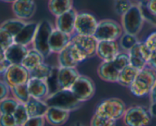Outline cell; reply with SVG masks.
I'll list each match as a JSON object with an SVG mask.
<instances>
[{
	"instance_id": "1",
	"label": "cell",
	"mask_w": 156,
	"mask_h": 126,
	"mask_svg": "<svg viewBox=\"0 0 156 126\" xmlns=\"http://www.w3.org/2000/svg\"><path fill=\"white\" fill-rule=\"evenodd\" d=\"M156 83V72L149 67L140 70L129 87L131 93L139 98L149 96Z\"/></svg>"
},
{
	"instance_id": "2",
	"label": "cell",
	"mask_w": 156,
	"mask_h": 126,
	"mask_svg": "<svg viewBox=\"0 0 156 126\" xmlns=\"http://www.w3.org/2000/svg\"><path fill=\"white\" fill-rule=\"evenodd\" d=\"M44 101L49 107H56L70 113L79 109L82 104L70 90H58L49 95Z\"/></svg>"
},
{
	"instance_id": "3",
	"label": "cell",
	"mask_w": 156,
	"mask_h": 126,
	"mask_svg": "<svg viewBox=\"0 0 156 126\" xmlns=\"http://www.w3.org/2000/svg\"><path fill=\"white\" fill-rule=\"evenodd\" d=\"M126 109L125 102L120 98H108L98 104L94 114L118 121L123 119Z\"/></svg>"
},
{
	"instance_id": "4",
	"label": "cell",
	"mask_w": 156,
	"mask_h": 126,
	"mask_svg": "<svg viewBox=\"0 0 156 126\" xmlns=\"http://www.w3.org/2000/svg\"><path fill=\"white\" fill-rule=\"evenodd\" d=\"M53 29L54 26L48 20L40 21L34 39L31 44L32 48L41 53L45 59L52 54L49 46V40Z\"/></svg>"
},
{
	"instance_id": "5",
	"label": "cell",
	"mask_w": 156,
	"mask_h": 126,
	"mask_svg": "<svg viewBox=\"0 0 156 126\" xmlns=\"http://www.w3.org/2000/svg\"><path fill=\"white\" fill-rule=\"evenodd\" d=\"M123 33L120 23L114 19L105 18L98 21L94 37L98 41H118Z\"/></svg>"
},
{
	"instance_id": "6",
	"label": "cell",
	"mask_w": 156,
	"mask_h": 126,
	"mask_svg": "<svg viewBox=\"0 0 156 126\" xmlns=\"http://www.w3.org/2000/svg\"><path fill=\"white\" fill-rule=\"evenodd\" d=\"M145 22L138 3L134 4L126 13L121 16V25L123 32L135 36L141 32Z\"/></svg>"
},
{
	"instance_id": "7",
	"label": "cell",
	"mask_w": 156,
	"mask_h": 126,
	"mask_svg": "<svg viewBox=\"0 0 156 126\" xmlns=\"http://www.w3.org/2000/svg\"><path fill=\"white\" fill-rule=\"evenodd\" d=\"M152 118L149 109L143 106H132L126 109L122 120L125 126H148Z\"/></svg>"
},
{
	"instance_id": "8",
	"label": "cell",
	"mask_w": 156,
	"mask_h": 126,
	"mask_svg": "<svg viewBox=\"0 0 156 126\" xmlns=\"http://www.w3.org/2000/svg\"><path fill=\"white\" fill-rule=\"evenodd\" d=\"M70 90L74 96L83 103L90 100L94 96L96 86L91 77L81 74Z\"/></svg>"
},
{
	"instance_id": "9",
	"label": "cell",
	"mask_w": 156,
	"mask_h": 126,
	"mask_svg": "<svg viewBox=\"0 0 156 126\" xmlns=\"http://www.w3.org/2000/svg\"><path fill=\"white\" fill-rule=\"evenodd\" d=\"M98 21L94 15L88 12H78L75 24L74 35L94 36Z\"/></svg>"
},
{
	"instance_id": "10",
	"label": "cell",
	"mask_w": 156,
	"mask_h": 126,
	"mask_svg": "<svg viewBox=\"0 0 156 126\" xmlns=\"http://www.w3.org/2000/svg\"><path fill=\"white\" fill-rule=\"evenodd\" d=\"M30 77V72L21 64H11L3 74V80L10 88L26 84Z\"/></svg>"
},
{
	"instance_id": "11",
	"label": "cell",
	"mask_w": 156,
	"mask_h": 126,
	"mask_svg": "<svg viewBox=\"0 0 156 126\" xmlns=\"http://www.w3.org/2000/svg\"><path fill=\"white\" fill-rule=\"evenodd\" d=\"M71 43L80 50L87 60L96 56L98 41L94 36L73 35Z\"/></svg>"
},
{
	"instance_id": "12",
	"label": "cell",
	"mask_w": 156,
	"mask_h": 126,
	"mask_svg": "<svg viewBox=\"0 0 156 126\" xmlns=\"http://www.w3.org/2000/svg\"><path fill=\"white\" fill-rule=\"evenodd\" d=\"M12 10L15 18L27 21L36 13L37 5L35 0H15L12 3Z\"/></svg>"
},
{
	"instance_id": "13",
	"label": "cell",
	"mask_w": 156,
	"mask_h": 126,
	"mask_svg": "<svg viewBox=\"0 0 156 126\" xmlns=\"http://www.w3.org/2000/svg\"><path fill=\"white\" fill-rule=\"evenodd\" d=\"M77 14L76 9L73 8L71 10L56 17L54 28L67 35H73L75 33V24Z\"/></svg>"
},
{
	"instance_id": "14",
	"label": "cell",
	"mask_w": 156,
	"mask_h": 126,
	"mask_svg": "<svg viewBox=\"0 0 156 126\" xmlns=\"http://www.w3.org/2000/svg\"><path fill=\"white\" fill-rule=\"evenodd\" d=\"M120 52L118 41H98L96 56L102 61H111Z\"/></svg>"
},
{
	"instance_id": "15",
	"label": "cell",
	"mask_w": 156,
	"mask_h": 126,
	"mask_svg": "<svg viewBox=\"0 0 156 126\" xmlns=\"http://www.w3.org/2000/svg\"><path fill=\"white\" fill-rule=\"evenodd\" d=\"M73 35H67L54 28L50 35L49 46L52 54H59L70 44Z\"/></svg>"
},
{
	"instance_id": "16",
	"label": "cell",
	"mask_w": 156,
	"mask_h": 126,
	"mask_svg": "<svg viewBox=\"0 0 156 126\" xmlns=\"http://www.w3.org/2000/svg\"><path fill=\"white\" fill-rule=\"evenodd\" d=\"M80 75L76 67H59L58 84L59 90H70Z\"/></svg>"
},
{
	"instance_id": "17",
	"label": "cell",
	"mask_w": 156,
	"mask_h": 126,
	"mask_svg": "<svg viewBox=\"0 0 156 126\" xmlns=\"http://www.w3.org/2000/svg\"><path fill=\"white\" fill-rule=\"evenodd\" d=\"M27 86L31 98L44 100L50 94L47 82L42 80L30 77Z\"/></svg>"
},
{
	"instance_id": "18",
	"label": "cell",
	"mask_w": 156,
	"mask_h": 126,
	"mask_svg": "<svg viewBox=\"0 0 156 126\" xmlns=\"http://www.w3.org/2000/svg\"><path fill=\"white\" fill-rule=\"evenodd\" d=\"M37 26L38 22L27 21L25 25L15 37V43L26 46V47H28L30 44H32L35 35H36Z\"/></svg>"
},
{
	"instance_id": "19",
	"label": "cell",
	"mask_w": 156,
	"mask_h": 126,
	"mask_svg": "<svg viewBox=\"0 0 156 126\" xmlns=\"http://www.w3.org/2000/svg\"><path fill=\"white\" fill-rule=\"evenodd\" d=\"M97 73L100 79L105 82L117 83L120 71L114 64L113 61H102L99 64Z\"/></svg>"
},
{
	"instance_id": "20",
	"label": "cell",
	"mask_w": 156,
	"mask_h": 126,
	"mask_svg": "<svg viewBox=\"0 0 156 126\" xmlns=\"http://www.w3.org/2000/svg\"><path fill=\"white\" fill-rule=\"evenodd\" d=\"M28 50V47L14 43L5 50V57L11 64H21Z\"/></svg>"
},
{
	"instance_id": "21",
	"label": "cell",
	"mask_w": 156,
	"mask_h": 126,
	"mask_svg": "<svg viewBox=\"0 0 156 126\" xmlns=\"http://www.w3.org/2000/svg\"><path fill=\"white\" fill-rule=\"evenodd\" d=\"M70 116V112L56 107H49L45 119L53 126H62L66 123Z\"/></svg>"
},
{
	"instance_id": "22",
	"label": "cell",
	"mask_w": 156,
	"mask_h": 126,
	"mask_svg": "<svg viewBox=\"0 0 156 126\" xmlns=\"http://www.w3.org/2000/svg\"><path fill=\"white\" fill-rule=\"evenodd\" d=\"M30 118L45 117L49 106L44 100L30 98L28 102L24 104Z\"/></svg>"
},
{
	"instance_id": "23",
	"label": "cell",
	"mask_w": 156,
	"mask_h": 126,
	"mask_svg": "<svg viewBox=\"0 0 156 126\" xmlns=\"http://www.w3.org/2000/svg\"><path fill=\"white\" fill-rule=\"evenodd\" d=\"M138 5L141 9L145 21L156 26V0L139 1Z\"/></svg>"
},
{
	"instance_id": "24",
	"label": "cell",
	"mask_w": 156,
	"mask_h": 126,
	"mask_svg": "<svg viewBox=\"0 0 156 126\" xmlns=\"http://www.w3.org/2000/svg\"><path fill=\"white\" fill-rule=\"evenodd\" d=\"M44 57L34 48L29 49L21 65L25 67L29 72L32 71L39 65L44 62Z\"/></svg>"
},
{
	"instance_id": "25",
	"label": "cell",
	"mask_w": 156,
	"mask_h": 126,
	"mask_svg": "<svg viewBox=\"0 0 156 126\" xmlns=\"http://www.w3.org/2000/svg\"><path fill=\"white\" fill-rule=\"evenodd\" d=\"M129 57V63L130 65L136 68L137 70H141L148 67V62L145 59L140 49V41L128 52Z\"/></svg>"
},
{
	"instance_id": "26",
	"label": "cell",
	"mask_w": 156,
	"mask_h": 126,
	"mask_svg": "<svg viewBox=\"0 0 156 126\" xmlns=\"http://www.w3.org/2000/svg\"><path fill=\"white\" fill-rule=\"evenodd\" d=\"M48 9L55 17L73 9V0H49Z\"/></svg>"
},
{
	"instance_id": "27",
	"label": "cell",
	"mask_w": 156,
	"mask_h": 126,
	"mask_svg": "<svg viewBox=\"0 0 156 126\" xmlns=\"http://www.w3.org/2000/svg\"><path fill=\"white\" fill-rule=\"evenodd\" d=\"M57 55L58 67H59L73 68V67H76L79 64L72 51L70 44Z\"/></svg>"
},
{
	"instance_id": "28",
	"label": "cell",
	"mask_w": 156,
	"mask_h": 126,
	"mask_svg": "<svg viewBox=\"0 0 156 126\" xmlns=\"http://www.w3.org/2000/svg\"><path fill=\"white\" fill-rule=\"evenodd\" d=\"M139 72H140V70L129 64V66L125 67L120 72L117 83H119L122 87L129 88L135 80Z\"/></svg>"
},
{
	"instance_id": "29",
	"label": "cell",
	"mask_w": 156,
	"mask_h": 126,
	"mask_svg": "<svg viewBox=\"0 0 156 126\" xmlns=\"http://www.w3.org/2000/svg\"><path fill=\"white\" fill-rule=\"evenodd\" d=\"M26 23H27V21H23L19 18H10V19L3 21L0 24V27L9 32L15 38L19 33L20 31L23 28V27L25 25Z\"/></svg>"
},
{
	"instance_id": "30",
	"label": "cell",
	"mask_w": 156,
	"mask_h": 126,
	"mask_svg": "<svg viewBox=\"0 0 156 126\" xmlns=\"http://www.w3.org/2000/svg\"><path fill=\"white\" fill-rule=\"evenodd\" d=\"M11 93H12L13 97L19 103L21 104H26L31 98L30 93H29L27 83L12 87L11 88Z\"/></svg>"
},
{
	"instance_id": "31",
	"label": "cell",
	"mask_w": 156,
	"mask_h": 126,
	"mask_svg": "<svg viewBox=\"0 0 156 126\" xmlns=\"http://www.w3.org/2000/svg\"><path fill=\"white\" fill-rule=\"evenodd\" d=\"M53 67H52V66L44 62L41 65H39L36 68L34 69L32 71L30 72V77H34L37 78V79L47 81V80L48 79L49 76L51 74Z\"/></svg>"
},
{
	"instance_id": "32",
	"label": "cell",
	"mask_w": 156,
	"mask_h": 126,
	"mask_svg": "<svg viewBox=\"0 0 156 126\" xmlns=\"http://www.w3.org/2000/svg\"><path fill=\"white\" fill-rule=\"evenodd\" d=\"M139 40L137 36L135 35H129L127 33H123V35L120 37V39L118 40L119 44H120V49L123 51L129 52L137 43L139 42Z\"/></svg>"
},
{
	"instance_id": "33",
	"label": "cell",
	"mask_w": 156,
	"mask_h": 126,
	"mask_svg": "<svg viewBox=\"0 0 156 126\" xmlns=\"http://www.w3.org/2000/svg\"><path fill=\"white\" fill-rule=\"evenodd\" d=\"M19 102L13 97L9 96L0 102V114L13 115Z\"/></svg>"
},
{
	"instance_id": "34",
	"label": "cell",
	"mask_w": 156,
	"mask_h": 126,
	"mask_svg": "<svg viewBox=\"0 0 156 126\" xmlns=\"http://www.w3.org/2000/svg\"><path fill=\"white\" fill-rule=\"evenodd\" d=\"M13 116L15 119L17 125L23 126L26 122L29 119V115L27 113V109L24 104L19 103L16 110L13 113Z\"/></svg>"
},
{
	"instance_id": "35",
	"label": "cell",
	"mask_w": 156,
	"mask_h": 126,
	"mask_svg": "<svg viewBox=\"0 0 156 126\" xmlns=\"http://www.w3.org/2000/svg\"><path fill=\"white\" fill-rule=\"evenodd\" d=\"M58 70H59V67H53L51 74L46 81L48 86L50 94L59 90V84H58Z\"/></svg>"
},
{
	"instance_id": "36",
	"label": "cell",
	"mask_w": 156,
	"mask_h": 126,
	"mask_svg": "<svg viewBox=\"0 0 156 126\" xmlns=\"http://www.w3.org/2000/svg\"><path fill=\"white\" fill-rule=\"evenodd\" d=\"M112 61L120 72L130 64L129 54L127 52L123 51V50L120 51Z\"/></svg>"
},
{
	"instance_id": "37",
	"label": "cell",
	"mask_w": 156,
	"mask_h": 126,
	"mask_svg": "<svg viewBox=\"0 0 156 126\" xmlns=\"http://www.w3.org/2000/svg\"><path fill=\"white\" fill-rule=\"evenodd\" d=\"M132 0H114V10L120 16H123L133 6Z\"/></svg>"
},
{
	"instance_id": "38",
	"label": "cell",
	"mask_w": 156,
	"mask_h": 126,
	"mask_svg": "<svg viewBox=\"0 0 156 126\" xmlns=\"http://www.w3.org/2000/svg\"><path fill=\"white\" fill-rule=\"evenodd\" d=\"M117 125V121L113 119H108V118L104 117V116H99V115H93L92 118L90 122V126H116Z\"/></svg>"
},
{
	"instance_id": "39",
	"label": "cell",
	"mask_w": 156,
	"mask_h": 126,
	"mask_svg": "<svg viewBox=\"0 0 156 126\" xmlns=\"http://www.w3.org/2000/svg\"><path fill=\"white\" fill-rule=\"evenodd\" d=\"M15 43V38L9 32L0 27V48L5 50Z\"/></svg>"
},
{
	"instance_id": "40",
	"label": "cell",
	"mask_w": 156,
	"mask_h": 126,
	"mask_svg": "<svg viewBox=\"0 0 156 126\" xmlns=\"http://www.w3.org/2000/svg\"><path fill=\"white\" fill-rule=\"evenodd\" d=\"M0 126H18L13 115L0 114Z\"/></svg>"
},
{
	"instance_id": "41",
	"label": "cell",
	"mask_w": 156,
	"mask_h": 126,
	"mask_svg": "<svg viewBox=\"0 0 156 126\" xmlns=\"http://www.w3.org/2000/svg\"><path fill=\"white\" fill-rule=\"evenodd\" d=\"M145 44L153 53L156 52V31L151 33L144 41Z\"/></svg>"
},
{
	"instance_id": "42",
	"label": "cell",
	"mask_w": 156,
	"mask_h": 126,
	"mask_svg": "<svg viewBox=\"0 0 156 126\" xmlns=\"http://www.w3.org/2000/svg\"><path fill=\"white\" fill-rule=\"evenodd\" d=\"M11 88L4 80H0V102L9 96Z\"/></svg>"
},
{
	"instance_id": "43",
	"label": "cell",
	"mask_w": 156,
	"mask_h": 126,
	"mask_svg": "<svg viewBox=\"0 0 156 126\" xmlns=\"http://www.w3.org/2000/svg\"><path fill=\"white\" fill-rule=\"evenodd\" d=\"M46 119L44 117L29 118L23 126H44Z\"/></svg>"
},
{
	"instance_id": "44",
	"label": "cell",
	"mask_w": 156,
	"mask_h": 126,
	"mask_svg": "<svg viewBox=\"0 0 156 126\" xmlns=\"http://www.w3.org/2000/svg\"><path fill=\"white\" fill-rule=\"evenodd\" d=\"M10 65L11 64L6 59L1 61V62H0V74H4V73L7 71V70L9 69V67H10Z\"/></svg>"
},
{
	"instance_id": "45",
	"label": "cell",
	"mask_w": 156,
	"mask_h": 126,
	"mask_svg": "<svg viewBox=\"0 0 156 126\" xmlns=\"http://www.w3.org/2000/svg\"><path fill=\"white\" fill-rule=\"evenodd\" d=\"M148 67L152 68V70H154L156 72V52L153 53V54H152V58L148 63Z\"/></svg>"
},
{
	"instance_id": "46",
	"label": "cell",
	"mask_w": 156,
	"mask_h": 126,
	"mask_svg": "<svg viewBox=\"0 0 156 126\" xmlns=\"http://www.w3.org/2000/svg\"><path fill=\"white\" fill-rule=\"evenodd\" d=\"M149 111L152 118H156V102H151Z\"/></svg>"
},
{
	"instance_id": "47",
	"label": "cell",
	"mask_w": 156,
	"mask_h": 126,
	"mask_svg": "<svg viewBox=\"0 0 156 126\" xmlns=\"http://www.w3.org/2000/svg\"><path fill=\"white\" fill-rule=\"evenodd\" d=\"M149 97H150L151 102H156V83L149 94Z\"/></svg>"
},
{
	"instance_id": "48",
	"label": "cell",
	"mask_w": 156,
	"mask_h": 126,
	"mask_svg": "<svg viewBox=\"0 0 156 126\" xmlns=\"http://www.w3.org/2000/svg\"><path fill=\"white\" fill-rule=\"evenodd\" d=\"M71 126H86V125H84V124L82 123V122H74L73 124H72Z\"/></svg>"
},
{
	"instance_id": "49",
	"label": "cell",
	"mask_w": 156,
	"mask_h": 126,
	"mask_svg": "<svg viewBox=\"0 0 156 126\" xmlns=\"http://www.w3.org/2000/svg\"><path fill=\"white\" fill-rule=\"evenodd\" d=\"M2 1L5 2H11V3H12L14 1H15V0H2Z\"/></svg>"
},
{
	"instance_id": "50",
	"label": "cell",
	"mask_w": 156,
	"mask_h": 126,
	"mask_svg": "<svg viewBox=\"0 0 156 126\" xmlns=\"http://www.w3.org/2000/svg\"><path fill=\"white\" fill-rule=\"evenodd\" d=\"M139 1H143V0H138V2H139Z\"/></svg>"
}]
</instances>
